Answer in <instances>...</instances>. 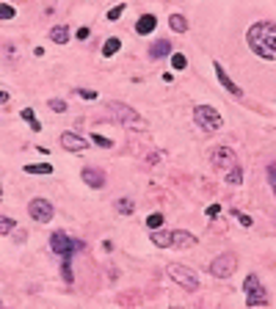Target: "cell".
Instances as JSON below:
<instances>
[{
	"instance_id": "obj_33",
	"label": "cell",
	"mask_w": 276,
	"mask_h": 309,
	"mask_svg": "<svg viewBox=\"0 0 276 309\" xmlns=\"http://www.w3.org/2000/svg\"><path fill=\"white\" fill-rule=\"evenodd\" d=\"M219 212H221V207H219V205H210V207H207V215H210V218H216Z\"/></svg>"
},
{
	"instance_id": "obj_27",
	"label": "cell",
	"mask_w": 276,
	"mask_h": 309,
	"mask_svg": "<svg viewBox=\"0 0 276 309\" xmlns=\"http://www.w3.org/2000/svg\"><path fill=\"white\" fill-rule=\"evenodd\" d=\"M91 141H94L97 147H103V149H110V147H113V141H110V138H103V135H91Z\"/></svg>"
},
{
	"instance_id": "obj_1",
	"label": "cell",
	"mask_w": 276,
	"mask_h": 309,
	"mask_svg": "<svg viewBox=\"0 0 276 309\" xmlns=\"http://www.w3.org/2000/svg\"><path fill=\"white\" fill-rule=\"evenodd\" d=\"M246 42L260 58L276 61V22H254L246 31Z\"/></svg>"
},
{
	"instance_id": "obj_18",
	"label": "cell",
	"mask_w": 276,
	"mask_h": 309,
	"mask_svg": "<svg viewBox=\"0 0 276 309\" xmlns=\"http://www.w3.org/2000/svg\"><path fill=\"white\" fill-rule=\"evenodd\" d=\"M168 25H171V31H174V33H185V31H188V19L182 17V14H171Z\"/></svg>"
},
{
	"instance_id": "obj_35",
	"label": "cell",
	"mask_w": 276,
	"mask_h": 309,
	"mask_svg": "<svg viewBox=\"0 0 276 309\" xmlns=\"http://www.w3.org/2000/svg\"><path fill=\"white\" fill-rule=\"evenodd\" d=\"M238 221H240V224H243V226H251V224H254V221H251L249 215H238Z\"/></svg>"
},
{
	"instance_id": "obj_22",
	"label": "cell",
	"mask_w": 276,
	"mask_h": 309,
	"mask_svg": "<svg viewBox=\"0 0 276 309\" xmlns=\"http://www.w3.org/2000/svg\"><path fill=\"white\" fill-rule=\"evenodd\" d=\"M188 66V58L182 55V52H174L171 55V69H177V72H182Z\"/></svg>"
},
{
	"instance_id": "obj_17",
	"label": "cell",
	"mask_w": 276,
	"mask_h": 309,
	"mask_svg": "<svg viewBox=\"0 0 276 309\" xmlns=\"http://www.w3.org/2000/svg\"><path fill=\"white\" fill-rule=\"evenodd\" d=\"M152 243L155 246H161V249H168L171 246V232H163V229H152Z\"/></svg>"
},
{
	"instance_id": "obj_30",
	"label": "cell",
	"mask_w": 276,
	"mask_h": 309,
	"mask_svg": "<svg viewBox=\"0 0 276 309\" xmlns=\"http://www.w3.org/2000/svg\"><path fill=\"white\" fill-rule=\"evenodd\" d=\"M61 273H64L66 282H72V279H75V276H72V268H69V259H64V262H61Z\"/></svg>"
},
{
	"instance_id": "obj_28",
	"label": "cell",
	"mask_w": 276,
	"mask_h": 309,
	"mask_svg": "<svg viewBox=\"0 0 276 309\" xmlns=\"http://www.w3.org/2000/svg\"><path fill=\"white\" fill-rule=\"evenodd\" d=\"M50 110H55V113H66V103H64V100H50Z\"/></svg>"
},
{
	"instance_id": "obj_21",
	"label": "cell",
	"mask_w": 276,
	"mask_h": 309,
	"mask_svg": "<svg viewBox=\"0 0 276 309\" xmlns=\"http://www.w3.org/2000/svg\"><path fill=\"white\" fill-rule=\"evenodd\" d=\"M116 210L122 212V215H130V212L135 210V202L133 199H119V202H116Z\"/></svg>"
},
{
	"instance_id": "obj_31",
	"label": "cell",
	"mask_w": 276,
	"mask_h": 309,
	"mask_svg": "<svg viewBox=\"0 0 276 309\" xmlns=\"http://www.w3.org/2000/svg\"><path fill=\"white\" fill-rule=\"evenodd\" d=\"M77 94L83 97V100H97V91H91V89H77Z\"/></svg>"
},
{
	"instance_id": "obj_24",
	"label": "cell",
	"mask_w": 276,
	"mask_h": 309,
	"mask_svg": "<svg viewBox=\"0 0 276 309\" xmlns=\"http://www.w3.org/2000/svg\"><path fill=\"white\" fill-rule=\"evenodd\" d=\"M147 226H149V229H161V226H163V215H161V212H152V215L147 218Z\"/></svg>"
},
{
	"instance_id": "obj_8",
	"label": "cell",
	"mask_w": 276,
	"mask_h": 309,
	"mask_svg": "<svg viewBox=\"0 0 276 309\" xmlns=\"http://www.w3.org/2000/svg\"><path fill=\"white\" fill-rule=\"evenodd\" d=\"M168 276L174 279L177 284H182L185 290H199V279H196V273L193 270H188L185 265H168Z\"/></svg>"
},
{
	"instance_id": "obj_13",
	"label": "cell",
	"mask_w": 276,
	"mask_h": 309,
	"mask_svg": "<svg viewBox=\"0 0 276 309\" xmlns=\"http://www.w3.org/2000/svg\"><path fill=\"white\" fill-rule=\"evenodd\" d=\"M155 28H158V17H155V14H144V17L135 22V33H138V36H147Z\"/></svg>"
},
{
	"instance_id": "obj_29",
	"label": "cell",
	"mask_w": 276,
	"mask_h": 309,
	"mask_svg": "<svg viewBox=\"0 0 276 309\" xmlns=\"http://www.w3.org/2000/svg\"><path fill=\"white\" fill-rule=\"evenodd\" d=\"M122 11H124V3H122V6H113V8L108 11V19H110V22H116V19L122 17Z\"/></svg>"
},
{
	"instance_id": "obj_10",
	"label": "cell",
	"mask_w": 276,
	"mask_h": 309,
	"mask_svg": "<svg viewBox=\"0 0 276 309\" xmlns=\"http://www.w3.org/2000/svg\"><path fill=\"white\" fill-rule=\"evenodd\" d=\"M61 147L69 149V152H83L89 144H86V138H80L77 133H61Z\"/></svg>"
},
{
	"instance_id": "obj_20",
	"label": "cell",
	"mask_w": 276,
	"mask_h": 309,
	"mask_svg": "<svg viewBox=\"0 0 276 309\" xmlns=\"http://www.w3.org/2000/svg\"><path fill=\"white\" fill-rule=\"evenodd\" d=\"M119 47H122V42H119V39H116V36H110L108 42H105V45H103V55H105V58H110V55H113V52H119Z\"/></svg>"
},
{
	"instance_id": "obj_26",
	"label": "cell",
	"mask_w": 276,
	"mask_h": 309,
	"mask_svg": "<svg viewBox=\"0 0 276 309\" xmlns=\"http://www.w3.org/2000/svg\"><path fill=\"white\" fill-rule=\"evenodd\" d=\"M14 6H8V3H3V6H0V19H3V22H6V19H14Z\"/></svg>"
},
{
	"instance_id": "obj_11",
	"label": "cell",
	"mask_w": 276,
	"mask_h": 309,
	"mask_svg": "<svg viewBox=\"0 0 276 309\" xmlns=\"http://www.w3.org/2000/svg\"><path fill=\"white\" fill-rule=\"evenodd\" d=\"M213 69H216V75H219V83L224 86V89L229 91V94H235V97H243V89H238V86L232 83V77L226 75V69H224V66L219 64V61H216V64H213Z\"/></svg>"
},
{
	"instance_id": "obj_23",
	"label": "cell",
	"mask_w": 276,
	"mask_h": 309,
	"mask_svg": "<svg viewBox=\"0 0 276 309\" xmlns=\"http://www.w3.org/2000/svg\"><path fill=\"white\" fill-rule=\"evenodd\" d=\"M22 119H25V122H31L33 133H39V130H42V124L36 122V113H33V108H25V110H22Z\"/></svg>"
},
{
	"instance_id": "obj_2",
	"label": "cell",
	"mask_w": 276,
	"mask_h": 309,
	"mask_svg": "<svg viewBox=\"0 0 276 309\" xmlns=\"http://www.w3.org/2000/svg\"><path fill=\"white\" fill-rule=\"evenodd\" d=\"M213 166L219 168V171L226 174V180L232 185H240L243 182V171H240L238 160H235V152L229 147H216L213 149Z\"/></svg>"
},
{
	"instance_id": "obj_7",
	"label": "cell",
	"mask_w": 276,
	"mask_h": 309,
	"mask_svg": "<svg viewBox=\"0 0 276 309\" xmlns=\"http://www.w3.org/2000/svg\"><path fill=\"white\" fill-rule=\"evenodd\" d=\"M108 110L116 116V119H122L127 127H144V119L138 116V110H133L130 105H124V103H108Z\"/></svg>"
},
{
	"instance_id": "obj_16",
	"label": "cell",
	"mask_w": 276,
	"mask_h": 309,
	"mask_svg": "<svg viewBox=\"0 0 276 309\" xmlns=\"http://www.w3.org/2000/svg\"><path fill=\"white\" fill-rule=\"evenodd\" d=\"M50 42H53V45H66V42H69V28H66V25L50 28Z\"/></svg>"
},
{
	"instance_id": "obj_12",
	"label": "cell",
	"mask_w": 276,
	"mask_h": 309,
	"mask_svg": "<svg viewBox=\"0 0 276 309\" xmlns=\"http://www.w3.org/2000/svg\"><path fill=\"white\" fill-rule=\"evenodd\" d=\"M171 246H177V249H191V246H196V238L185 229H174L171 232Z\"/></svg>"
},
{
	"instance_id": "obj_5",
	"label": "cell",
	"mask_w": 276,
	"mask_h": 309,
	"mask_svg": "<svg viewBox=\"0 0 276 309\" xmlns=\"http://www.w3.org/2000/svg\"><path fill=\"white\" fill-rule=\"evenodd\" d=\"M80 249H83V243H80V240H72L66 232H55V235L50 238V251L61 254L64 259L72 257V254H75V251H80Z\"/></svg>"
},
{
	"instance_id": "obj_15",
	"label": "cell",
	"mask_w": 276,
	"mask_h": 309,
	"mask_svg": "<svg viewBox=\"0 0 276 309\" xmlns=\"http://www.w3.org/2000/svg\"><path fill=\"white\" fill-rule=\"evenodd\" d=\"M149 55H152V58H166V55H174V50H171V42H166V39H161V42H155V45L149 47Z\"/></svg>"
},
{
	"instance_id": "obj_9",
	"label": "cell",
	"mask_w": 276,
	"mask_h": 309,
	"mask_svg": "<svg viewBox=\"0 0 276 309\" xmlns=\"http://www.w3.org/2000/svg\"><path fill=\"white\" fill-rule=\"evenodd\" d=\"M28 212H31V218L39 221V224H47V221H53V205H50L47 199H31Z\"/></svg>"
},
{
	"instance_id": "obj_19",
	"label": "cell",
	"mask_w": 276,
	"mask_h": 309,
	"mask_svg": "<svg viewBox=\"0 0 276 309\" xmlns=\"http://www.w3.org/2000/svg\"><path fill=\"white\" fill-rule=\"evenodd\" d=\"M25 174H53V166L50 163H28Z\"/></svg>"
},
{
	"instance_id": "obj_3",
	"label": "cell",
	"mask_w": 276,
	"mask_h": 309,
	"mask_svg": "<svg viewBox=\"0 0 276 309\" xmlns=\"http://www.w3.org/2000/svg\"><path fill=\"white\" fill-rule=\"evenodd\" d=\"M193 122L199 124L205 133H219L224 127V116L216 108H210V105H196L193 108Z\"/></svg>"
},
{
	"instance_id": "obj_4",
	"label": "cell",
	"mask_w": 276,
	"mask_h": 309,
	"mask_svg": "<svg viewBox=\"0 0 276 309\" xmlns=\"http://www.w3.org/2000/svg\"><path fill=\"white\" fill-rule=\"evenodd\" d=\"M243 290H246V304H249V307H265V304H268V293H265V287L260 284V279L254 276V273L246 276Z\"/></svg>"
},
{
	"instance_id": "obj_34",
	"label": "cell",
	"mask_w": 276,
	"mask_h": 309,
	"mask_svg": "<svg viewBox=\"0 0 276 309\" xmlns=\"http://www.w3.org/2000/svg\"><path fill=\"white\" fill-rule=\"evenodd\" d=\"M77 39H80V42H86V39H89V28H80V31H77Z\"/></svg>"
},
{
	"instance_id": "obj_32",
	"label": "cell",
	"mask_w": 276,
	"mask_h": 309,
	"mask_svg": "<svg viewBox=\"0 0 276 309\" xmlns=\"http://www.w3.org/2000/svg\"><path fill=\"white\" fill-rule=\"evenodd\" d=\"M268 180H271V185L276 188V163H271V166H268Z\"/></svg>"
},
{
	"instance_id": "obj_6",
	"label": "cell",
	"mask_w": 276,
	"mask_h": 309,
	"mask_svg": "<svg viewBox=\"0 0 276 309\" xmlns=\"http://www.w3.org/2000/svg\"><path fill=\"white\" fill-rule=\"evenodd\" d=\"M238 268V257L235 254H219V257L210 262V273L216 279H229Z\"/></svg>"
},
{
	"instance_id": "obj_25",
	"label": "cell",
	"mask_w": 276,
	"mask_h": 309,
	"mask_svg": "<svg viewBox=\"0 0 276 309\" xmlns=\"http://www.w3.org/2000/svg\"><path fill=\"white\" fill-rule=\"evenodd\" d=\"M0 232H3V238H6L8 232H14V218L3 215V218H0Z\"/></svg>"
},
{
	"instance_id": "obj_14",
	"label": "cell",
	"mask_w": 276,
	"mask_h": 309,
	"mask_svg": "<svg viewBox=\"0 0 276 309\" xmlns=\"http://www.w3.org/2000/svg\"><path fill=\"white\" fill-rule=\"evenodd\" d=\"M83 182L86 185H91V188H103L105 185V174L100 171V168H83Z\"/></svg>"
}]
</instances>
